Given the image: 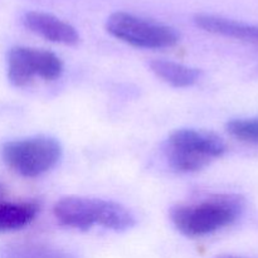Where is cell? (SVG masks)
<instances>
[{"instance_id":"5","label":"cell","mask_w":258,"mask_h":258,"mask_svg":"<svg viewBox=\"0 0 258 258\" xmlns=\"http://www.w3.org/2000/svg\"><path fill=\"white\" fill-rule=\"evenodd\" d=\"M106 29L117 39L145 49L170 48L179 42V34L174 28L126 12L110 15Z\"/></svg>"},{"instance_id":"12","label":"cell","mask_w":258,"mask_h":258,"mask_svg":"<svg viewBox=\"0 0 258 258\" xmlns=\"http://www.w3.org/2000/svg\"><path fill=\"white\" fill-rule=\"evenodd\" d=\"M226 128L237 140L258 145V117L234 118L227 122Z\"/></svg>"},{"instance_id":"1","label":"cell","mask_w":258,"mask_h":258,"mask_svg":"<svg viewBox=\"0 0 258 258\" xmlns=\"http://www.w3.org/2000/svg\"><path fill=\"white\" fill-rule=\"evenodd\" d=\"M53 213L62 226L78 231L101 226L121 232L135 226V218L126 207L105 199L66 197L54 204Z\"/></svg>"},{"instance_id":"14","label":"cell","mask_w":258,"mask_h":258,"mask_svg":"<svg viewBox=\"0 0 258 258\" xmlns=\"http://www.w3.org/2000/svg\"><path fill=\"white\" fill-rule=\"evenodd\" d=\"M224 258H237V257H224Z\"/></svg>"},{"instance_id":"2","label":"cell","mask_w":258,"mask_h":258,"mask_svg":"<svg viewBox=\"0 0 258 258\" xmlns=\"http://www.w3.org/2000/svg\"><path fill=\"white\" fill-rule=\"evenodd\" d=\"M243 209V201L233 194H221L171 209V222L186 237H203L231 226Z\"/></svg>"},{"instance_id":"6","label":"cell","mask_w":258,"mask_h":258,"mask_svg":"<svg viewBox=\"0 0 258 258\" xmlns=\"http://www.w3.org/2000/svg\"><path fill=\"white\" fill-rule=\"evenodd\" d=\"M62 72V60L50 50L18 45L8 53V78L17 87L27 86L34 77L54 81Z\"/></svg>"},{"instance_id":"4","label":"cell","mask_w":258,"mask_h":258,"mask_svg":"<svg viewBox=\"0 0 258 258\" xmlns=\"http://www.w3.org/2000/svg\"><path fill=\"white\" fill-rule=\"evenodd\" d=\"M60 156V144L48 136L9 141L2 148L3 161L13 171L25 178H37L52 170Z\"/></svg>"},{"instance_id":"7","label":"cell","mask_w":258,"mask_h":258,"mask_svg":"<svg viewBox=\"0 0 258 258\" xmlns=\"http://www.w3.org/2000/svg\"><path fill=\"white\" fill-rule=\"evenodd\" d=\"M23 24L30 32L44 39L66 45H75L80 40V34L73 25L49 13L28 12L23 17Z\"/></svg>"},{"instance_id":"9","label":"cell","mask_w":258,"mask_h":258,"mask_svg":"<svg viewBox=\"0 0 258 258\" xmlns=\"http://www.w3.org/2000/svg\"><path fill=\"white\" fill-rule=\"evenodd\" d=\"M39 213V206L33 202L0 201V233L24 228Z\"/></svg>"},{"instance_id":"3","label":"cell","mask_w":258,"mask_h":258,"mask_svg":"<svg viewBox=\"0 0 258 258\" xmlns=\"http://www.w3.org/2000/svg\"><path fill=\"white\" fill-rule=\"evenodd\" d=\"M165 151L174 170L196 173L221 158L226 153V144L211 131L180 128L169 136Z\"/></svg>"},{"instance_id":"10","label":"cell","mask_w":258,"mask_h":258,"mask_svg":"<svg viewBox=\"0 0 258 258\" xmlns=\"http://www.w3.org/2000/svg\"><path fill=\"white\" fill-rule=\"evenodd\" d=\"M150 68L159 78L173 87L185 88L196 85L201 78V71L168 59H154Z\"/></svg>"},{"instance_id":"13","label":"cell","mask_w":258,"mask_h":258,"mask_svg":"<svg viewBox=\"0 0 258 258\" xmlns=\"http://www.w3.org/2000/svg\"><path fill=\"white\" fill-rule=\"evenodd\" d=\"M7 197V189H5L4 184L0 183V201H4Z\"/></svg>"},{"instance_id":"8","label":"cell","mask_w":258,"mask_h":258,"mask_svg":"<svg viewBox=\"0 0 258 258\" xmlns=\"http://www.w3.org/2000/svg\"><path fill=\"white\" fill-rule=\"evenodd\" d=\"M197 27L211 34L231 38L258 47V25L238 22L229 18L212 14H198L194 17Z\"/></svg>"},{"instance_id":"11","label":"cell","mask_w":258,"mask_h":258,"mask_svg":"<svg viewBox=\"0 0 258 258\" xmlns=\"http://www.w3.org/2000/svg\"><path fill=\"white\" fill-rule=\"evenodd\" d=\"M0 258H73L70 253L40 243H15L0 251Z\"/></svg>"}]
</instances>
